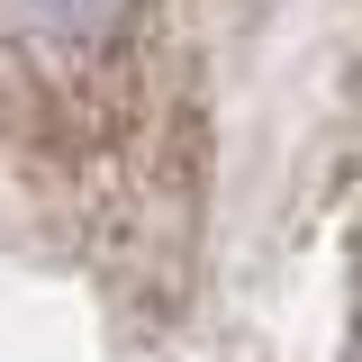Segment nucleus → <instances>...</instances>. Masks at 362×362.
<instances>
[{
  "label": "nucleus",
  "mask_w": 362,
  "mask_h": 362,
  "mask_svg": "<svg viewBox=\"0 0 362 362\" xmlns=\"http://www.w3.org/2000/svg\"><path fill=\"white\" fill-rule=\"evenodd\" d=\"M18 9H28V18H45V28H100L118 0H18Z\"/></svg>",
  "instance_id": "f257e3e1"
}]
</instances>
